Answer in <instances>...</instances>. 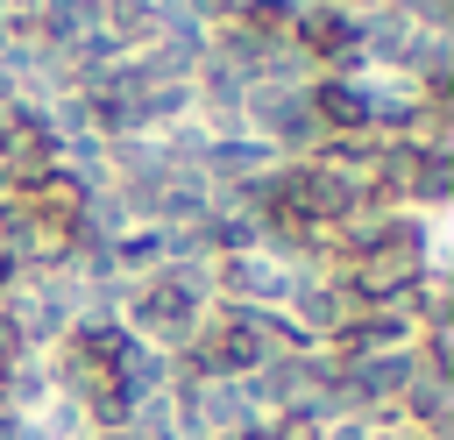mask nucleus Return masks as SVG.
Returning a JSON list of instances; mask_svg holds the SVG:
<instances>
[{
    "label": "nucleus",
    "mask_w": 454,
    "mask_h": 440,
    "mask_svg": "<svg viewBox=\"0 0 454 440\" xmlns=\"http://www.w3.org/2000/svg\"><path fill=\"white\" fill-rule=\"evenodd\" d=\"M248 135H262L277 156L326 142L319 121H312V99H305L298 85H248Z\"/></svg>",
    "instance_id": "nucleus-1"
},
{
    "label": "nucleus",
    "mask_w": 454,
    "mask_h": 440,
    "mask_svg": "<svg viewBox=\"0 0 454 440\" xmlns=\"http://www.w3.org/2000/svg\"><path fill=\"white\" fill-rule=\"evenodd\" d=\"M206 213H213V185L199 170H170L149 199V227H199Z\"/></svg>",
    "instance_id": "nucleus-2"
},
{
    "label": "nucleus",
    "mask_w": 454,
    "mask_h": 440,
    "mask_svg": "<svg viewBox=\"0 0 454 440\" xmlns=\"http://www.w3.org/2000/svg\"><path fill=\"white\" fill-rule=\"evenodd\" d=\"M85 28H99V0H43V7H35V35H43L57 57H64Z\"/></svg>",
    "instance_id": "nucleus-3"
},
{
    "label": "nucleus",
    "mask_w": 454,
    "mask_h": 440,
    "mask_svg": "<svg viewBox=\"0 0 454 440\" xmlns=\"http://www.w3.org/2000/svg\"><path fill=\"white\" fill-rule=\"evenodd\" d=\"M447 405H454V390H447V376H433V369H419V376L404 383V397H397V419H411V426H426V433H440V426H447Z\"/></svg>",
    "instance_id": "nucleus-4"
},
{
    "label": "nucleus",
    "mask_w": 454,
    "mask_h": 440,
    "mask_svg": "<svg viewBox=\"0 0 454 440\" xmlns=\"http://www.w3.org/2000/svg\"><path fill=\"white\" fill-rule=\"evenodd\" d=\"M447 192H454V156H447V149H426V163L411 170L404 199H426V206H440Z\"/></svg>",
    "instance_id": "nucleus-5"
},
{
    "label": "nucleus",
    "mask_w": 454,
    "mask_h": 440,
    "mask_svg": "<svg viewBox=\"0 0 454 440\" xmlns=\"http://www.w3.org/2000/svg\"><path fill=\"white\" fill-rule=\"evenodd\" d=\"M14 99H21V78H14V71H7V64H0V114H7V106H14Z\"/></svg>",
    "instance_id": "nucleus-6"
},
{
    "label": "nucleus",
    "mask_w": 454,
    "mask_h": 440,
    "mask_svg": "<svg viewBox=\"0 0 454 440\" xmlns=\"http://www.w3.org/2000/svg\"><path fill=\"white\" fill-rule=\"evenodd\" d=\"M14 284H21V263H14V255H7V248H0V298H7V291H14Z\"/></svg>",
    "instance_id": "nucleus-7"
}]
</instances>
